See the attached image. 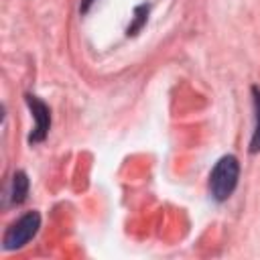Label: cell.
Instances as JSON below:
<instances>
[{"label":"cell","mask_w":260,"mask_h":260,"mask_svg":"<svg viewBox=\"0 0 260 260\" xmlns=\"http://www.w3.org/2000/svg\"><path fill=\"white\" fill-rule=\"evenodd\" d=\"M91 2H93V0H83V4H81V10L85 12V10L89 8V4H91Z\"/></svg>","instance_id":"7"},{"label":"cell","mask_w":260,"mask_h":260,"mask_svg":"<svg viewBox=\"0 0 260 260\" xmlns=\"http://www.w3.org/2000/svg\"><path fill=\"white\" fill-rule=\"evenodd\" d=\"M252 95H254V112H256V126H254V134L250 140V150L258 152L260 150V89L252 87Z\"/></svg>","instance_id":"5"},{"label":"cell","mask_w":260,"mask_h":260,"mask_svg":"<svg viewBox=\"0 0 260 260\" xmlns=\"http://www.w3.org/2000/svg\"><path fill=\"white\" fill-rule=\"evenodd\" d=\"M144 20H146V6H138V8H136V20H134V24L128 28V35H134V32L144 24Z\"/></svg>","instance_id":"6"},{"label":"cell","mask_w":260,"mask_h":260,"mask_svg":"<svg viewBox=\"0 0 260 260\" xmlns=\"http://www.w3.org/2000/svg\"><path fill=\"white\" fill-rule=\"evenodd\" d=\"M26 193H28V179H26V175L24 173H14V177H12V185H10V201L14 203V205H18V203H22L24 199H26Z\"/></svg>","instance_id":"4"},{"label":"cell","mask_w":260,"mask_h":260,"mask_svg":"<svg viewBox=\"0 0 260 260\" xmlns=\"http://www.w3.org/2000/svg\"><path fill=\"white\" fill-rule=\"evenodd\" d=\"M41 228V215L37 211H28L22 217H18L14 223L8 225L6 234H4V248L6 250H18L22 248L30 238H35V234Z\"/></svg>","instance_id":"2"},{"label":"cell","mask_w":260,"mask_h":260,"mask_svg":"<svg viewBox=\"0 0 260 260\" xmlns=\"http://www.w3.org/2000/svg\"><path fill=\"white\" fill-rule=\"evenodd\" d=\"M238 177H240L238 158L232 156V154L221 156L215 162V167H213V171L209 175V189H211L213 199L225 201L234 193V189L238 185Z\"/></svg>","instance_id":"1"},{"label":"cell","mask_w":260,"mask_h":260,"mask_svg":"<svg viewBox=\"0 0 260 260\" xmlns=\"http://www.w3.org/2000/svg\"><path fill=\"white\" fill-rule=\"evenodd\" d=\"M26 104H28V108L32 112V118H35V130L28 136V140L30 142H41V140H45V136L49 132V126H51L49 108L45 106V102H41L37 95H30V93H26Z\"/></svg>","instance_id":"3"}]
</instances>
